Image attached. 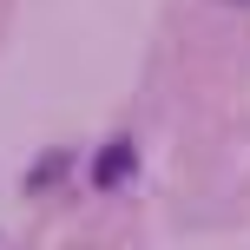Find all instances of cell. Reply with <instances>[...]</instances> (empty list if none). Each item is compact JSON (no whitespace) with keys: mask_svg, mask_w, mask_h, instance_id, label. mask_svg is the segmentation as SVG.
Wrapping results in <instances>:
<instances>
[{"mask_svg":"<svg viewBox=\"0 0 250 250\" xmlns=\"http://www.w3.org/2000/svg\"><path fill=\"white\" fill-rule=\"evenodd\" d=\"M132 171H138V145H132V138H112V145L92 158V185H99V191H119Z\"/></svg>","mask_w":250,"mask_h":250,"instance_id":"1","label":"cell"},{"mask_svg":"<svg viewBox=\"0 0 250 250\" xmlns=\"http://www.w3.org/2000/svg\"><path fill=\"white\" fill-rule=\"evenodd\" d=\"M60 171H66V151H53V158H46V165H40V171H33V178H26V185H33V191H40V185H46V178H60Z\"/></svg>","mask_w":250,"mask_h":250,"instance_id":"2","label":"cell"},{"mask_svg":"<svg viewBox=\"0 0 250 250\" xmlns=\"http://www.w3.org/2000/svg\"><path fill=\"white\" fill-rule=\"evenodd\" d=\"M230 7H250V0H230Z\"/></svg>","mask_w":250,"mask_h":250,"instance_id":"3","label":"cell"}]
</instances>
